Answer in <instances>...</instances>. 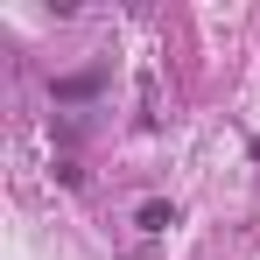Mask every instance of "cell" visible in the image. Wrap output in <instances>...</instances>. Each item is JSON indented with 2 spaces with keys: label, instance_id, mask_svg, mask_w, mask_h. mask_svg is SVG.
<instances>
[{
  "label": "cell",
  "instance_id": "2",
  "mask_svg": "<svg viewBox=\"0 0 260 260\" xmlns=\"http://www.w3.org/2000/svg\"><path fill=\"white\" fill-rule=\"evenodd\" d=\"M99 91V71H85V78H56V99H91Z\"/></svg>",
  "mask_w": 260,
  "mask_h": 260
},
{
  "label": "cell",
  "instance_id": "1",
  "mask_svg": "<svg viewBox=\"0 0 260 260\" xmlns=\"http://www.w3.org/2000/svg\"><path fill=\"white\" fill-rule=\"evenodd\" d=\"M134 225H141V232H169V225H176V204H162V197H148V204L134 211Z\"/></svg>",
  "mask_w": 260,
  "mask_h": 260
}]
</instances>
